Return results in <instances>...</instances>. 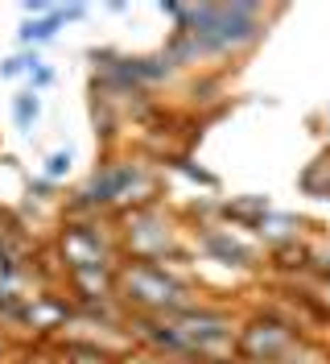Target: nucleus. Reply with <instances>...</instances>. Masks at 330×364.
<instances>
[{
    "mask_svg": "<svg viewBox=\"0 0 330 364\" xmlns=\"http://www.w3.org/2000/svg\"><path fill=\"white\" fill-rule=\"evenodd\" d=\"M29 83H33V87L29 91H45L50 87V83H54V70L45 67L42 58H38V63H33V67H29Z\"/></svg>",
    "mask_w": 330,
    "mask_h": 364,
    "instance_id": "nucleus-13",
    "label": "nucleus"
},
{
    "mask_svg": "<svg viewBox=\"0 0 330 364\" xmlns=\"http://www.w3.org/2000/svg\"><path fill=\"white\" fill-rule=\"evenodd\" d=\"M70 149H58V154H50V158H45V166H42V178L45 182H62L66 174H70Z\"/></svg>",
    "mask_w": 330,
    "mask_h": 364,
    "instance_id": "nucleus-11",
    "label": "nucleus"
},
{
    "mask_svg": "<svg viewBox=\"0 0 330 364\" xmlns=\"http://www.w3.org/2000/svg\"><path fill=\"white\" fill-rule=\"evenodd\" d=\"M264 33L260 4H186V17L161 50L174 67H194L207 58L240 54Z\"/></svg>",
    "mask_w": 330,
    "mask_h": 364,
    "instance_id": "nucleus-1",
    "label": "nucleus"
},
{
    "mask_svg": "<svg viewBox=\"0 0 330 364\" xmlns=\"http://www.w3.org/2000/svg\"><path fill=\"white\" fill-rule=\"evenodd\" d=\"M54 9H58V4H45V0H25V4H21L25 17H50Z\"/></svg>",
    "mask_w": 330,
    "mask_h": 364,
    "instance_id": "nucleus-14",
    "label": "nucleus"
},
{
    "mask_svg": "<svg viewBox=\"0 0 330 364\" xmlns=\"http://www.w3.org/2000/svg\"><path fill=\"white\" fill-rule=\"evenodd\" d=\"M141 182H145V166L141 161H104L87 178V186L79 191L75 211H99V207H116L124 199H136L132 191Z\"/></svg>",
    "mask_w": 330,
    "mask_h": 364,
    "instance_id": "nucleus-3",
    "label": "nucleus"
},
{
    "mask_svg": "<svg viewBox=\"0 0 330 364\" xmlns=\"http://www.w3.org/2000/svg\"><path fill=\"white\" fill-rule=\"evenodd\" d=\"M91 9L87 4H62V21H83Z\"/></svg>",
    "mask_w": 330,
    "mask_h": 364,
    "instance_id": "nucleus-15",
    "label": "nucleus"
},
{
    "mask_svg": "<svg viewBox=\"0 0 330 364\" xmlns=\"http://www.w3.org/2000/svg\"><path fill=\"white\" fill-rule=\"evenodd\" d=\"M0 360H4V340H0Z\"/></svg>",
    "mask_w": 330,
    "mask_h": 364,
    "instance_id": "nucleus-16",
    "label": "nucleus"
},
{
    "mask_svg": "<svg viewBox=\"0 0 330 364\" xmlns=\"http://www.w3.org/2000/svg\"><path fill=\"white\" fill-rule=\"evenodd\" d=\"M297 232H302V220H293V215H281V211H268L256 228V236H260L264 245H273V249H285L297 240Z\"/></svg>",
    "mask_w": 330,
    "mask_h": 364,
    "instance_id": "nucleus-8",
    "label": "nucleus"
},
{
    "mask_svg": "<svg viewBox=\"0 0 330 364\" xmlns=\"http://www.w3.org/2000/svg\"><path fill=\"white\" fill-rule=\"evenodd\" d=\"M116 290L124 302L136 306V315H177V311L198 302L182 277H174L165 265H149V261H136L128 269H120Z\"/></svg>",
    "mask_w": 330,
    "mask_h": 364,
    "instance_id": "nucleus-2",
    "label": "nucleus"
},
{
    "mask_svg": "<svg viewBox=\"0 0 330 364\" xmlns=\"http://www.w3.org/2000/svg\"><path fill=\"white\" fill-rule=\"evenodd\" d=\"M174 166H177V170H182V174H186V178L202 182V186H207V191H215V186H219V178H215V174H207V170H202V166H190V161H182V158H177Z\"/></svg>",
    "mask_w": 330,
    "mask_h": 364,
    "instance_id": "nucleus-12",
    "label": "nucleus"
},
{
    "mask_svg": "<svg viewBox=\"0 0 330 364\" xmlns=\"http://www.w3.org/2000/svg\"><path fill=\"white\" fill-rule=\"evenodd\" d=\"M128 249H132L136 261L157 265L165 252L174 249V228L161 224V220H157V211H132V220H128Z\"/></svg>",
    "mask_w": 330,
    "mask_h": 364,
    "instance_id": "nucleus-5",
    "label": "nucleus"
},
{
    "mask_svg": "<svg viewBox=\"0 0 330 364\" xmlns=\"http://www.w3.org/2000/svg\"><path fill=\"white\" fill-rule=\"evenodd\" d=\"M62 9H54L50 17H25L21 29H17V38H21V46H45V42H54L58 38V29H62Z\"/></svg>",
    "mask_w": 330,
    "mask_h": 364,
    "instance_id": "nucleus-9",
    "label": "nucleus"
},
{
    "mask_svg": "<svg viewBox=\"0 0 330 364\" xmlns=\"http://www.w3.org/2000/svg\"><path fill=\"white\" fill-rule=\"evenodd\" d=\"M297 343L293 327L289 323H277V318H252L240 327V348L243 360H256V364H281L289 356V348Z\"/></svg>",
    "mask_w": 330,
    "mask_h": 364,
    "instance_id": "nucleus-4",
    "label": "nucleus"
},
{
    "mask_svg": "<svg viewBox=\"0 0 330 364\" xmlns=\"http://www.w3.org/2000/svg\"><path fill=\"white\" fill-rule=\"evenodd\" d=\"M198 245L207 249L211 261H219V265H256V249L252 245H243L240 236H231V228H219V224H198Z\"/></svg>",
    "mask_w": 330,
    "mask_h": 364,
    "instance_id": "nucleus-7",
    "label": "nucleus"
},
{
    "mask_svg": "<svg viewBox=\"0 0 330 364\" xmlns=\"http://www.w3.org/2000/svg\"><path fill=\"white\" fill-rule=\"evenodd\" d=\"M219 364H223V360H219Z\"/></svg>",
    "mask_w": 330,
    "mask_h": 364,
    "instance_id": "nucleus-17",
    "label": "nucleus"
},
{
    "mask_svg": "<svg viewBox=\"0 0 330 364\" xmlns=\"http://www.w3.org/2000/svg\"><path fill=\"white\" fill-rule=\"evenodd\" d=\"M62 252H66V261H70L79 273L111 265V249L99 240V232H95L91 224H70L62 232Z\"/></svg>",
    "mask_w": 330,
    "mask_h": 364,
    "instance_id": "nucleus-6",
    "label": "nucleus"
},
{
    "mask_svg": "<svg viewBox=\"0 0 330 364\" xmlns=\"http://www.w3.org/2000/svg\"><path fill=\"white\" fill-rule=\"evenodd\" d=\"M38 116H42V95H38V91H21V95H13V120H17L21 133H33Z\"/></svg>",
    "mask_w": 330,
    "mask_h": 364,
    "instance_id": "nucleus-10",
    "label": "nucleus"
}]
</instances>
